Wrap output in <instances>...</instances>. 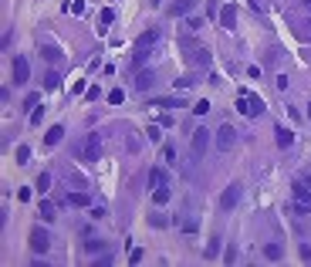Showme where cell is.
<instances>
[{
    "instance_id": "cell-12",
    "label": "cell",
    "mask_w": 311,
    "mask_h": 267,
    "mask_svg": "<svg viewBox=\"0 0 311 267\" xmlns=\"http://www.w3.org/2000/svg\"><path fill=\"white\" fill-rule=\"evenodd\" d=\"M193 7H196V0H176V3L169 7V17H186Z\"/></svg>"
},
{
    "instance_id": "cell-20",
    "label": "cell",
    "mask_w": 311,
    "mask_h": 267,
    "mask_svg": "<svg viewBox=\"0 0 311 267\" xmlns=\"http://www.w3.org/2000/svg\"><path fill=\"white\" fill-rule=\"evenodd\" d=\"M193 65H196V68H207V65H210V51H207V48L193 51Z\"/></svg>"
},
{
    "instance_id": "cell-14",
    "label": "cell",
    "mask_w": 311,
    "mask_h": 267,
    "mask_svg": "<svg viewBox=\"0 0 311 267\" xmlns=\"http://www.w3.org/2000/svg\"><path fill=\"white\" fill-rule=\"evenodd\" d=\"M274 142H277L281 149H288V145L294 142V132H291V129H284V125H277V129H274Z\"/></svg>"
},
{
    "instance_id": "cell-5",
    "label": "cell",
    "mask_w": 311,
    "mask_h": 267,
    "mask_svg": "<svg viewBox=\"0 0 311 267\" xmlns=\"http://www.w3.org/2000/svg\"><path fill=\"white\" fill-rule=\"evenodd\" d=\"M31 247H34V254H48L51 250V233L44 227H34L31 230Z\"/></svg>"
},
{
    "instance_id": "cell-35",
    "label": "cell",
    "mask_w": 311,
    "mask_h": 267,
    "mask_svg": "<svg viewBox=\"0 0 311 267\" xmlns=\"http://www.w3.org/2000/svg\"><path fill=\"white\" fill-rule=\"evenodd\" d=\"M149 223H153V227H166V216H162V213H153Z\"/></svg>"
},
{
    "instance_id": "cell-43",
    "label": "cell",
    "mask_w": 311,
    "mask_h": 267,
    "mask_svg": "<svg viewBox=\"0 0 311 267\" xmlns=\"http://www.w3.org/2000/svg\"><path fill=\"white\" fill-rule=\"evenodd\" d=\"M308 58H311V51H308Z\"/></svg>"
},
{
    "instance_id": "cell-28",
    "label": "cell",
    "mask_w": 311,
    "mask_h": 267,
    "mask_svg": "<svg viewBox=\"0 0 311 267\" xmlns=\"http://www.w3.org/2000/svg\"><path fill=\"white\" fill-rule=\"evenodd\" d=\"M85 250H88V254H102V250H105V240H88Z\"/></svg>"
},
{
    "instance_id": "cell-18",
    "label": "cell",
    "mask_w": 311,
    "mask_h": 267,
    "mask_svg": "<svg viewBox=\"0 0 311 267\" xmlns=\"http://www.w3.org/2000/svg\"><path fill=\"white\" fill-rule=\"evenodd\" d=\"M61 135H65V129H61V125H51V129H48V135H44V142H48V145H58V142H61Z\"/></svg>"
},
{
    "instance_id": "cell-3",
    "label": "cell",
    "mask_w": 311,
    "mask_h": 267,
    "mask_svg": "<svg viewBox=\"0 0 311 267\" xmlns=\"http://www.w3.org/2000/svg\"><path fill=\"white\" fill-rule=\"evenodd\" d=\"M207 145H210V129H196L193 139H190V156H193V162H196V159H203Z\"/></svg>"
},
{
    "instance_id": "cell-37",
    "label": "cell",
    "mask_w": 311,
    "mask_h": 267,
    "mask_svg": "<svg viewBox=\"0 0 311 267\" xmlns=\"http://www.w3.org/2000/svg\"><path fill=\"white\" fill-rule=\"evenodd\" d=\"M91 220H105V206H91Z\"/></svg>"
},
{
    "instance_id": "cell-31",
    "label": "cell",
    "mask_w": 311,
    "mask_h": 267,
    "mask_svg": "<svg viewBox=\"0 0 311 267\" xmlns=\"http://www.w3.org/2000/svg\"><path fill=\"white\" fill-rule=\"evenodd\" d=\"M68 10H71V14H78V17H81V14H85V0H71V3H68Z\"/></svg>"
},
{
    "instance_id": "cell-8",
    "label": "cell",
    "mask_w": 311,
    "mask_h": 267,
    "mask_svg": "<svg viewBox=\"0 0 311 267\" xmlns=\"http://www.w3.org/2000/svg\"><path fill=\"white\" fill-rule=\"evenodd\" d=\"M14 81H17V85H27V81H31V65H27V58H14Z\"/></svg>"
},
{
    "instance_id": "cell-42",
    "label": "cell",
    "mask_w": 311,
    "mask_h": 267,
    "mask_svg": "<svg viewBox=\"0 0 311 267\" xmlns=\"http://www.w3.org/2000/svg\"><path fill=\"white\" fill-rule=\"evenodd\" d=\"M308 119H311V102H308Z\"/></svg>"
},
{
    "instance_id": "cell-32",
    "label": "cell",
    "mask_w": 311,
    "mask_h": 267,
    "mask_svg": "<svg viewBox=\"0 0 311 267\" xmlns=\"http://www.w3.org/2000/svg\"><path fill=\"white\" fill-rule=\"evenodd\" d=\"M193 112H196V115H207V112H210V102H207V98H200V102H196V108H193Z\"/></svg>"
},
{
    "instance_id": "cell-25",
    "label": "cell",
    "mask_w": 311,
    "mask_h": 267,
    "mask_svg": "<svg viewBox=\"0 0 311 267\" xmlns=\"http://www.w3.org/2000/svg\"><path fill=\"white\" fill-rule=\"evenodd\" d=\"M51 190V173H41L37 176V193H48Z\"/></svg>"
},
{
    "instance_id": "cell-4",
    "label": "cell",
    "mask_w": 311,
    "mask_h": 267,
    "mask_svg": "<svg viewBox=\"0 0 311 267\" xmlns=\"http://www.w3.org/2000/svg\"><path fill=\"white\" fill-rule=\"evenodd\" d=\"M237 112H240V115H250V119H257V115L264 112V102H260L257 95H250V98H247V95H240V98H237Z\"/></svg>"
},
{
    "instance_id": "cell-9",
    "label": "cell",
    "mask_w": 311,
    "mask_h": 267,
    "mask_svg": "<svg viewBox=\"0 0 311 267\" xmlns=\"http://www.w3.org/2000/svg\"><path fill=\"white\" fill-rule=\"evenodd\" d=\"M153 85H156V74L149 71V68H142V71L136 74V81H132V88H136V91H149Z\"/></svg>"
},
{
    "instance_id": "cell-40",
    "label": "cell",
    "mask_w": 311,
    "mask_h": 267,
    "mask_svg": "<svg viewBox=\"0 0 311 267\" xmlns=\"http://www.w3.org/2000/svg\"><path fill=\"white\" fill-rule=\"evenodd\" d=\"M301 183H305V186H308V190H311V176H301Z\"/></svg>"
},
{
    "instance_id": "cell-7",
    "label": "cell",
    "mask_w": 311,
    "mask_h": 267,
    "mask_svg": "<svg viewBox=\"0 0 311 267\" xmlns=\"http://www.w3.org/2000/svg\"><path fill=\"white\" fill-rule=\"evenodd\" d=\"M240 193H243V186H240V183H230V186L224 190V196H220V206H224V210H233V206L240 203Z\"/></svg>"
},
{
    "instance_id": "cell-27",
    "label": "cell",
    "mask_w": 311,
    "mask_h": 267,
    "mask_svg": "<svg viewBox=\"0 0 311 267\" xmlns=\"http://www.w3.org/2000/svg\"><path fill=\"white\" fill-rule=\"evenodd\" d=\"M27 159H31V149L27 145H17V166H27Z\"/></svg>"
},
{
    "instance_id": "cell-26",
    "label": "cell",
    "mask_w": 311,
    "mask_h": 267,
    "mask_svg": "<svg viewBox=\"0 0 311 267\" xmlns=\"http://www.w3.org/2000/svg\"><path fill=\"white\" fill-rule=\"evenodd\" d=\"M108 102H112V105H122V102H125V91H122V88H112V91H108Z\"/></svg>"
},
{
    "instance_id": "cell-11",
    "label": "cell",
    "mask_w": 311,
    "mask_h": 267,
    "mask_svg": "<svg viewBox=\"0 0 311 267\" xmlns=\"http://www.w3.org/2000/svg\"><path fill=\"white\" fill-rule=\"evenodd\" d=\"M220 27H224V31H233V27H237V7H233V3H227V7L220 10Z\"/></svg>"
},
{
    "instance_id": "cell-24",
    "label": "cell",
    "mask_w": 311,
    "mask_h": 267,
    "mask_svg": "<svg viewBox=\"0 0 311 267\" xmlns=\"http://www.w3.org/2000/svg\"><path fill=\"white\" fill-rule=\"evenodd\" d=\"M58 85H61V74L58 71H48L44 74V88H58Z\"/></svg>"
},
{
    "instance_id": "cell-34",
    "label": "cell",
    "mask_w": 311,
    "mask_h": 267,
    "mask_svg": "<svg viewBox=\"0 0 311 267\" xmlns=\"http://www.w3.org/2000/svg\"><path fill=\"white\" fill-rule=\"evenodd\" d=\"M162 159H166V162H176V149L166 145V149H162Z\"/></svg>"
},
{
    "instance_id": "cell-39",
    "label": "cell",
    "mask_w": 311,
    "mask_h": 267,
    "mask_svg": "<svg viewBox=\"0 0 311 267\" xmlns=\"http://www.w3.org/2000/svg\"><path fill=\"white\" fill-rule=\"evenodd\" d=\"M301 37H311V20H305V31H301Z\"/></svg>"
},
{
    "instance_id": "cell-1",
    "label": "cell",
    "mask_w": 311,
    "mask_h": 267,
    "mask_svg": "<svg viewBox=\"0 0 311 267\" xmlns=\"http://www.w3.org/2000/svg\"><path fill=\"white\" fill-rule=\"evenodd\" d=\"M159 41H162V31H159V27H149V31L136 41V54H132V61H136V65H146V61L156 54V44H159Z\"/></svg>"
},
{
    "instance_id": "cell-23",
    "label": "cell",
    "mask_w": 311,
    "mask_h": 267,
    "mask_svg": "<svg viewBox=\"0 0 311 267\" xmlns=\"http://www.w3.org/2000/svg\"><path fill=\"white\" fill-rule=\"evenodd\" d=\"M153 105H156V108H179L183 102H179V98H156Z\"/></svg>"
},
{
    "instance_id": "cell-2",
    "label": "cell",
    "mask_w": 311,
    "mask_h": 267,
    "mask_svg": "<svg viewBox=\"0 0 311 267\" xmlns=\"http://www.w3.org/2000/svg\"><path fill=\"white\" fill-rule=\"evenodd\" d=\"M78 156H81V162H98V156H102V135L91 132L81 142V152H78Z\"/></svg>"
},
{
    "instance_id": "cell-13",
    "label": "cell",
    "mask_w": 311,
    "mask_h": 267,
    "mask_svg": "<svg viewBox=\"0 0 311 267\" xmlns=\"http://www.w3.org/2000/svg\"><path fill=\"white\" fill-rule=\"evenodd\" d=\"M37 213H41V220H44V223L58 220V206H54L51 200H41V206H37Z\"/></svg>"
},
{
    "instance_id": "cell-29",
    "label": "cell",
    "mask_w": 311,
    "mask_h": 267,
    "mask_svg": "<svg viewBox=\"0 0 311 267\" xmlns=\"http://www.w3.org/2000/svg\"><path fill=\"white\" fill-rule=\"evenodd\" d=\"M217 254H220V240H217V237H213V240H210V244H207V257H217Z\"/></svg>"
},
{
    "instance_id": "cell-16",
    "label": "cell",
    "mask_w": 311,
    "mask_h": 267,
    "mask_svg": "<svg viewBox=\"0 0 311 267\" xmlns=\"http://www.w3.org/2000/svg\"><path fill=\"white\" fill-rule=\"evenodd\" d=\"M41 54H44V61H48V65H58V61H65L61 48H54V44H44V48H41Z\"/></svg>"
},
{
    "instance_id": "cell-19",
    "label": "cell",
    "mask_w": 311,
    "mask_h": 267,
    "mask_svg": "<svg viewBox=\"0 0 311 267\" xmlns=\"http://www.w3.org/2000/svg\"><path fill=\"white\" fill-rule=\"evenodd\" d=\"M153 203H156V206H166V203H169V186H159V190H153Z\"/></svg>"
},
{
    "instance_id": "cell-22",
    "label": "cell",
    "mask_w": 311,
    "mask_h": 267,
    "mask_svg": "<svg viewBox=\"0 0 311 267\" xmlns=\"http://www.w3.org/2000/svg\"><path fill=\"white\" fill-rule=\"evenodd\" d=\"M68 203H71V206H88L91 196H88V193H68Z\"/></svg>"
},
{
    "instance_id": "cell-21",
    "label": "cell",
    "mask_w": 311,
    "mask_h": 267,
    "mask_svg": "<svg viewBox=\"0 0 311 267\" xmlns=\"http://www.w3.org/2000/svg\"><path fill=\"white\" fill-rule=\"evenodd\" d=\"M112 20H115V10H112V7H105V10H102V14H98V24H102V27H98V31H105V27H108V24H112Z\"/></svg>"
},
{
    "instance_id": "cell-6",
    "label": "cell",
    "mask_w": 311,
    "mask_h": 267,
    "mask_svg": "<svg viewBox=\"0 0 311 267\" xmlns=\"http://www.w3.org/2000/svg\"><path fill=\"white\" fill-rule=\"evenodd\" d=\"M213 142H217V149H220V152L233 149V142H237V132H233V125H227V122H224V125L217 129V135H213Z\"/></svg>"
},
{
    "instance_id": "cell-33",
    "label": "cell",
    "mask_w": 311,
    "mask_h": 267,
    "mask_svg": "<svg viewBox=\"0 0 311 267\" xmlns=\"http://www.w3.org/2000/svg\"><path fill=\"white\" fill-rule=\"evenodd\" d=\"M139 261H142V247H132L129 250V264H139Z\"/></svg>"
},
{
    "instance_id": "cell-10",
    "label": "cell",
    "mask_w": 311,
    "mask_h": 267,
    "mask_svg": "<svg viewBox=\"0 0 311 267\" xmlns=\"http://www.w3.org/2000/svg\"><path fill=\"white\" fill-rule=\"evenodd\" d=\"M294 203H298L301 210H311V190L301 179H294Z\"/></svg>"
},
{
    "instance_id": "cell-36",
    "label": "cell",
    "mask_w": 311,
    "mask_h": 267,
    "mask_svg": "<svg viewBox=\"0 0 311 267\" xmlns=\"http://www.w3.org/2000/svg\"><path fill=\"white\" fill-rule=\"evenodd\" d=\"M41 119H44V108H41V105H37V108H34V112H31V122H34V125H37V122H41Z\"/></svg>"
},
{
    "instance_id": "cell-38",
    "label": "cell",
    "mask_w": 311,
    "mask_h": 267,
    "mask_svg": "<svg viewBox=\"0 0 311 267\" xmlns=\"http://www.w3.org/2000/svg\"><path fill=\"white\" fill-rule=\"evenodd\" d=\"M112 261H115V257H112V254H102V257H98V261H95V264H98V267H105V264H112Z\"/></svg>"
},
{
    "instance_id": "cell-41",
    "label": "cell",
    "mask_w": 311,
    "mask_h": 267,
    "mask_svg": "<svg viewBox=\"0 0 311 267\" xmlns=\"http://www.w3.org/2000/svg\"><path fill=\"white\" fill-rule=\"evenodd\" d=\"M305 10H308V14H311V0H305Z\"/></svg>"
},
{
    "instance_id": "cell-30",
    "label": "cell",
    "mask_w": 311,
    "mask_h": 267,
    "mask_svg": "<svg viewBox=\"0 0 311 267\" xmlns=\"http://www.w3.org/2000/svg\"><path fill=\"white\" fill-rule=\"evenodd\" d=\"M146 135H149L153 142H159V139H162V125H149V129H146Z\"/></svg>"
},
{
    "instance_id": "cell-17",
    "label": "cell",
    "mask_w": 311,
    "mask_h": 267,
    "mask_svg": "<svg viewBox=\"0 0 311 267\" xmlns=\"http://www.w3.org/2000/svg\"><path fill=\"white\" fill-rule=\"evenodd\" d=\"M264 257H267V261H281V257H284V247H281V244H267V247H264Z\"/></svg>"
},
{
    "instance_id": "cell-15",
    "label": "cell",
    "mask_w": 311,
    "mask_h": 267,
    "mask_svg": "<svg viewBox=\"0 0 311 267\" xmlns=\"http://www.w3.org/2000/svg\"><path fill=\"white\" fill-rule=\"evenodd\" d=\"M149 186H153V190H159V186H169V173L156 166L153 173H149Z\"/></svg>"
}]
</instances>
